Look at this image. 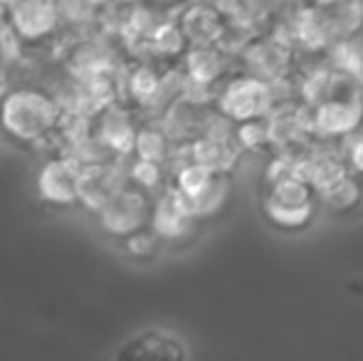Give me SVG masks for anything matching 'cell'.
<instances>
[{
	"instance_id": "cell-1",
	"label": "cell",
	"mask_w": 363,
	"mask_h": 361,
	"mask_svg": "<svg viewBox=\"0 0 363 361\" xmlns=\"http://www.w3.org/2000/svg\"><path fill=\"white\" fill-rule=\"evenodd\" d=\"M259 216L284 235L304 233L319 221V193L306 179L296 154H269L259 176Z\"/></svg>"
},
{
	"instance_id": "cell-2",
	"label": "cell",
	"mask_w": 363,
	"mask_h": 361,
	"mask_svg": "<svg viewBox=\"0 0 363 361\" xmlns=\"http://www.w3.org/2000/svg\"><path fill=\"white\" fill-rule=\"evenodd\" d=\"M62 116V101L38 84H20L0 94V131L18 146H45L57 139Z\"/></svg>"
},
{
	"instance_id": "cell-3",
	"label": "cell",
	"mask_w": 363,
	"mask_h": 361,
	"mask_svg": "<svg viewBox=\"0 0 363 361\" xmlns=\"http://www.w3.org/2000/svg\"><path fill=\"white\" fill-rule=\"evenodd\" d=\"M238 62L240 70L257 74V77L274 84L284 82V79H294L304 57L291 45V40L284 35V30L277 25V20H274L267 30H262V33L250 40L247 48L240 52Z\"/></svg>"
},
{
	"instance_id": "cell-4",
	"label": "cell",
	"mask_w": 363,
	"mask_h": 361,
	"mask_svg": "<svg viewBox=\"0 0 363 361\" xmlns=\"http://www.w3.org/2000/svg\"><path fill=\"white\" fill-rule=\"evenodd\" d=\"M153 201H156V193L146 191V188L136 186V183L126 179L121 186H116L111 191L104 206L94 213L96 226L109 240L121 243L124 238L151 226Z\"/></svg>"
},
{
	"instance_id": "cell-5",
	"label": "cell",
	"mask_w": 363,
	"mask_h": 361,
	"mask_svg": "<svg viewBox=\"0 0 363 361\" xmlns=\"http://www.w3.org/2000/svg\"><path fill=\"white\" fill-rule=\"evenodd\" d=\"M277 104V89L272 82L250 74L245 70H235L223 84H220L216 94V111L233 124H242V121L264 119Z\"/></svg>"
},
{
	"instance_id": "cell-6",
	"label": "cell",
	"mask_w": 363,
	"mask_h": 361,
	"mask_svg": "<svg viewBox=\"0 0 363 361\" xmlns=\"http://www.w3.org/2000/svg\"><path fill=\"white\" fill-rule=\"evenodd\" d=\"M86 166L72 154L62 149L60 154L50 156L40 166L35 176L40 203L52 208H77L82 206V183H84Z\"/></svg>"
},
{
	"instance_id": "cell-7",
	"label": "cell",
	"mask_w": 363,
	"mask_h": 361,
	"mask_svg": "<svg viewBox=\"0 0 363 361\" xmlns=\"http://www.w3.org/2000/svg\"><path fill=\"white\" fill-rule=\"evenodd\" d=\"M314 134L321 141L344 144L349 136L363 129V87L361 82L339 91L331 99L311 106Z\"/></svg>"
},
{
	"instance_id": "cell-8",
	"label": "cell",
	"mask_w": 363,
	"mask_h": 361,
	"mask_svg": "<svg viewBox=\"0 0 363 361\" xmlns=\"http://www.w3.org/2000/svg\"><path fill=\"white\" fill-rule=\"evenodd\" d=\"M277 25L299 50L301 57H324L334 45V35L321 5L301 3L294 8H279Z\"/></svg>"
},
{
	"instance_id": "cell-9",
	"label": "cell",
	"mask_w": 363,
	"mask_h": 361,
	"mask_svg": "<svg viewBox=\"0 0 363 361\" xmlns=\"http://www.w3.org/2000/svg\"><path fill=\"white\" fill-rule=\"evenodd\" d=\"M183 151L198 164L208 166V169L218 171V174L230 176L235 174L240 161L245 159L242 146L238 144V136H235V124L230 119H225V116H220L218 111L211 119V124H208V129L196 141L183 146Z\"/></svg>"
},
{
	"instance_id": "cell-10",
	"label": "cell",
	"mask_w": 363,
	"mask_h": 361,
	"mask_svg": "<svg viewBox=\"0 0 363 361\" xmlns=\"http://www.w3.org/2000/svg\"><path fill=\"white\" fill-rule=\"evenodd\" d=\"M267 131L272 154H296L309 149L316 141L314 124H311V109L299 99L277 101L267 116Z\"/></svg>"
},
{
	"instance_id": "cell-11",
	"label": "cell",
	"mask_w": 363,
	"mask_h": 361,
	"mask_svg": "<svg viewBox=\"0 0 363 361\" xmlns=\"http://www.w3.org/2000/svg\"><path fill=\"white\" fill-rule=\"evenodd\" d=\"M8 30L20 45H50L65 25L60 0H20L8 10Z\"/></svg>"
},
{
	"instance_id": "cell-12",
	"label": "cell",
	"mask_w": 363,
	"mask_h": 361,
	"mask_svg": "<svg viewBox=\"0 0 363 361\" xmlns=\"http://www.w3.org/2000/svg\"><path fill=\"white\" fill-rule=\"evenodd\" d=\"M201 218L196 216L193 206L168 183L163 191L156 193L153 201V216H151V228L158 238L163 240V245H181L188 243L201 228Z\"/></svg>"
},
{
	"instance_id": "cell-13",
	"label": "cell",
	"mask_w": 363,
	"mask_h": 361,
	"mask_svg": "<svg viewBox=\"0 0 363 361\" xmlns=\"http://www.w3.org/2000/svg\"><path fill=\"white\" fill-rule=\"evenodd\" d=\"M176 18L191 48H196V45H223L225 33H228V18L216 3L186 0L181 8H176Z\"/></svg>"
},
{
	"instance_id": "cell-14",
	"label": "cell",
	"mask_w": 363,
	"mask_h": 361,
	"mask_svg": "<svg viewBox=\"0 0 363 361\" xmlns=\"http://www.w3.org/2000/svg\"><path fill=\"white\" fill-rule=\"evenodd\" d=\"M94 119L99 124L94 126V134L99 136V141L111 149L121 159H131L134 156V144L136 134H139V121H136L134 106L116 101V104L101 109L99 114H94Z\"/></svg>"
},
{
	"instance_id": "cell-15",
	"label": "cell",
	"mask_w": 363,
	"mask_h": 361,
	"mask_svg": "<svg viewBox=\"0 0 363 361\" xmlns=\"http://www.w3.org/2000/svg\"><path fill=\"white\" fill-rule=\"evenodd\" d=\"M299 159H301V166H304L306 179L311 181L316 193H321L324 188L334 186L336 181L354 174L349 166V159H346V154H344V146L334 144V141L316 139L309 149L301 151Z\"/></svg>"
},
{
	"instance_id": "cell-16",
	"label": "cell",
	"mask_w": 363,
	"mask_h": 361,
	"mask_svg": "<svg viewBox=\"0 0 363 361\" xmlns=\"http://www.w3.org/2000/svg\"><path fill=\"white\" fill-rule=\"evenodd\" d=\"M116 357L188 359L191 357V349H188L186 342L173 332H166V329H144V332L126 339V342L116 349Z\"/></svg>"
},
{
	"instance_id": "cell-17",
	"label": "cell",
	"mask_w": 363,
	"mask_h": 361,
	"mask_svg": "<svg viewBox=\"0 0 363 361\" xmlns=\"http://www.w3.org/2000/svg\"><path fill=\"white\" fill-rule=\"evenodd\" d=\"M181 149L183 146L168 134V129L161 124V119L144 121L139 126V134H136V144H134L136 159L153 161V164H163L171 169L176 164Z\"/></svg>"
},
{
	"instance_id": "cell-18",
	"label": "cell",
	"mask_w": 363,
	"mask_h": 361,
	"mask_svg": "<svg viewBox=\"0 0 363 361\" xmlns=\"http://www.w3.org/2000/svg\"><path fill=\"white\" fill-rule=\"evenodd\" d=\"M319 203L326 216H351L354 211H359L363 203V179H359L356 174H349L346 179L336 181L334 186L324 188L319 193Z\"/></svg>"
},
{
	"instance_id": "cell-19",
	"label": "cell",
	"mask_w": 363,
	"mask_h": 361,
	"mask_svg": "<svg viewBox=\"0 0 363 361\" xmlns=\"http://www.w3.org/2000/svg\"><path fill=\"white\" fill-rule=\"evenodd\" d=\"M331 35L336 40L363 35V0H336L324 8Z\"/></svg>"
},
{
	"instance_id": "cell-20",
	"label": "cell",
	"mask_w": 363,
	"mask_h": 361,
	"mask_svg": "<svg viewBox=\"0 0 363 361\" xmlns=\"http://www.w3.org/2000/svg\"><path fill=\"white\" fill-rule=\"evenodd\" d=\"M324 57L329 60L341 74L361 82L363 79V35L336 40Z\"/></svg>"
},
{
	"instance_id": "cell-21",
	"label": "cell",
	"mask_w": 363,
	"mask_h": 361,
	"mask_svg": "<svg viewBox=\"0 0 363 361\" xmlns=\"http://www.w3.org/2000/svg\"><path fill=\"white\" fill-rule=\"evenodd\" d=\"M235 136L238 144L242 146L245 156H269L272 154V144H269V131L264 119H252L235 124Z\"/></svg>"
},
{
	"instance_id": "cell-22",
	"label": "cell",
	"mask_w": 363,
	"mask_h": 361,
	"mask_svg": "<svg viewBox=\"0 0 363 361\" xmlns=\"http://www.w3.org/2000/svg\"><path fill=\"white\" fill-rule=\"evenodd\" d=\"M119 248L124 250L126 257H131V260L136 262H151L158 257V252H161L163 248V240L153 233V228L148 226L144 231L134 233V235L124 238V240L119 243Z\"/></svg>"
},
{
	"instance_id": "cell-23",
	"label": "cell",
	"mask_w": 363,
	"mask_h": 361,
	"mask_svg": "<svg viewBox=\"0 0 363 361\" xmlns=\"http://www.w3.org/2000/svg\"><path fill=\"white\" fill-rule=\"evenodd\" d=\"M20 48H23V45H20L18 38H15V35L10 33L8 25H5V28H0V82L5 79L8 70L15 65Z\"/></svg>"
},
{
	"instance_id": "cell-24",
	"label": "cell",
	"mask_w": 363,
	"mask_h": 361,
	"mask_svg": "<svg viewBox=\"0 0 363 361\" xmlns=\"http://www.w3.org/2000/svg\"><path fill=\"white\" fill-rule=\"evenodd\" d=\"M341 146H344V154H346V159H349L351 171H354L359 179H363V129L356 131L354 136H349Z\"/></svg>"
},
{
	"instance_id": "cell-25",
	"label": "cell",
	"mask_w": 363,
	"mask_h": 361,
	"mask_svg": "<svg viewBox=\"0 0 363 361\" xmlns=\"http://www.w3.org/2000/svg\"><path fill=\"white\" fill-rule=\"evenodd\" d=\"M148 3L158 5V8H166V10H176V8H181L186 0H148Z\"/></svg>"
},
{
	"instance_id": "cell-26",
	"label": "cell",
	"mask_w": 363,
	"mask_h": 361,
	"mask_svg": "<svg viewBox=\"0 0 363 361\" xmlns=\"http://www.w3.org/2000/svg\"><path fill=\"white\" fill-rule=\"evenodd\" d=\"M269 3H274L277 8H294V5L309 3V0H269Z\"/></svg>"
},
{
	"instance_id": "cell-27",
	"label": "cell",
	"mask_w": 363,
	"mask_h": 361,
	"mask_svg": "<svg viewBox=\"0 0 363 361\" xmlns=\"http://www.w3.org/2000/svg\"><path fill=\"white\" fill-rule=\"evenodd\" d=\"M134 3H139V0H111V5H119V8H129Z\"/></svg>"
},
{
	"instance_id": "cell-28",
	"label": "cell",
	"mask_w": 363,
	"mask_h": 361,
	"mask_svg": "<svg viewBox=\"0 0 363 361\" xmlns=\"http://www.w3.org/2000/svg\"><path fill=\"white\" fill-rule=\"evenodd\" d=\"M309 3H314V5H321V8H326V5L336 3V0H309Z\"/></svg>"
},
{
	"instance_id": "cell-29",
	"label": "cell",
	"mask_w": 363,
	"mask_h": 361,
	"mask_svg": "<svg viewBox=\"0 0 363 361\" xmlns=\"http://www.w3.org/2000/svg\"><path fill=\"white\" fill-rule=\"evenodd\" d=\"M3 3H5V5H8V8H13V5H18V3H20V0H3Z\"/></svg>"
},
{
	"instance_id": "cell-30",
	"label": "cell",
	"mask_w": 363,
	"mask_h": 361,
	"mask_svg": "<svg viewBox=\"0 0 363 361\" xmlns=\"http://www.w3.org/2000/svg\"><path fill=\"white\" fill-rule=\"evenodd\" d=\"M361 87H363V79H361Z\"/></svg>"
},
{
	"instance_id": "cell-31",
	"label": "cell",
	"mask_w": 363,
	"mask_h": 361,
	"mask_svg": "<svg viewBox=\"0 0 363 361\" xmlns=\"http://www.w3.org/2000/svg\"><path fill=\"white\" fill-rule=\"evenodd\" d=\"M0 94H3V91H0Z\"/></svg>"
}]
</instances>
